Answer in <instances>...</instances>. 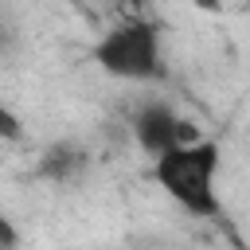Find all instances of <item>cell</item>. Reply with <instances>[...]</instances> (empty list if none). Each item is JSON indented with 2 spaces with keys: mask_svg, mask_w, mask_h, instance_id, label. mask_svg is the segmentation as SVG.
Wrapping results in <instances>:
<instances>
[{
  "mask_svg": "<svg viewBox=\"0 0 250 250\" xmlns=\"http://www.w3.org/2000/svg\"><path fill=\"white\" fill-rule=\"evenodd\" d=\"M66 4H78V0H66Z\"/></svg>",
  "mask_w": 250,
  "mask_h": 250,
  "instance_id": "obj_9",
  "label": "cell"
},
{
  "mask_svg": "<svg viewBox=\"0 0 250 250\" xmlns=\"http://www.w3.org/2000/svg\"><path fill=\"white\" fill-rule=\"evenodd\" d=\"M129 4H133V12H141V8H145V0H129Z\"/></svg>",
  "mask_w": 250,
  "mask_h": 250,
  "instance_id": "obj_8",
  "label": "cell"
},
{
  "mask_svg": "<svg viewBox=\"0 0 250 250\" xmlns=\"http://www.w3.org/2000/svg\"><path fill=\"white\" fill-rule=\"evenodd\" d=\"M180 125H184V117L168 105V102H160V98H152V102H145L137 113H133V141H137V148L145 152V156H160L164 148H172V145H180Z\"/></svg>",
  "mask_w": 250,
  "mask_h": 250,
  "instance_id": "obj_3",
  "label": "cell"
},
{
  "mask_svg": "<svg viewBox=\"0 0 250 250\" xmlns=\"http://www.w3.org/2000/svg\"><path fill=\"white\" fill-rule=\"evenodd\" d=\"M191 4H195L199 12H223V8L230 4V0H191Z\"/></svg>",
  "mask_w": 250,
  "mask_h": 250,
  "instance_id": "obj_7",
  "label": "cell"
},
{
  "mask_svg": "<svg viewBox=\"0 0 250 250\" xmlns=\"http://www.w3.org/2000/svg\"><path fill=\"white\" fill-rule=\"evenodd\" d=\"M219 172H223V148L211 137L172 145L160 156H152L156 188L191 219H223V199L215 188Z\"/></svg>",
  "mask_w": 250,
  "mask_h": 250,
  "instance_id": "obj_1",
  "label": "cell"
},
{
  "mask_svg": "<svg viewBox=\"0 0 250 250\" xmlns=\"http://www.w3.org/2000/svg\"><path fill=\"white\" fill-rule=\"evenodd\" d=\"M12 246H20V230L12 227L8 215H0V250H12Z\"/></svg>",
  "mask_w": 250,
  "mask_h": 250,
  "instance_id": "obj_6",
  "label": "cell"
},
{
  "mask_svg": "<svg viewBox=\"0 0 250 250\" xmlns=\"http://www.w3.org/2000/svg\"><path fill=\"white\" fill-rule=\"evenodd\" d=\"M0 141H23V117L0 102Z\"/></svg>",
  "mask_w": 250,
  "mask_h": 250,
  "instance_id": "obj_5",
  "label": "cell"
},
{
  "mask_svg": "<svg viewBox=\"0 0 250 250\" xmlns=\"http://www.w3.org/2000/svg\"><path fill=\"white\" fill-rule=\"evenodd\" d=\"M90 59L98 62V70H105L109 78H121V82H160L168 74L160 27H156V20H148L141 12L105 27L102 39L94 43Z\"/></svg>",
  "mask_w": 250,
  "mask_h": 250,
  "instance_id": "obj_2",
  "label": "cell"
},
{
  "mask_svg": "<svg viewBox=\"0 0 250 250\" xmlns=\"http://www.w3.org/2000/svg\"><path fill=\"white\" fill-rule=\"evenodd\" d=\"M82 168H86V152L74 148V145H51L39 156V176L43 180H55V184H70Z\"/></svg>",
  "mask_w": 250,
  "mask_h": 250,
  "instance_id": "obj_4",
  "label": "cell"
}]
</instances>
